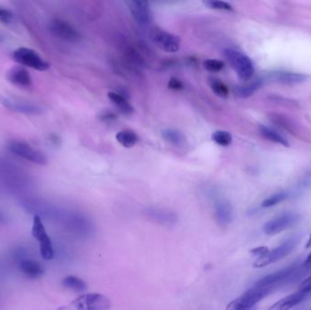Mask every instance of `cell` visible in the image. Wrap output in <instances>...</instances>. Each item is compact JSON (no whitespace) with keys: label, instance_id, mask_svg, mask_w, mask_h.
<instances>
[{"label":"cell","instance_id":"12","mask_svg":"<svg viewBox=\"0 0 311 310\" xmlns=\"http://www.w3.org/2000/svg\"><path fill=\"white\" fill-rule=\"evenodd\" d=\"M150 36L154 43L163 50L169 53L179 50L180 39L176 35L161 29H154Z\"/></svg>","mask_w":311,"mask_h":310},{"label":"cell","instance_id":"40","mask_svg":"<svg viewBox=\"0 0 311 310\" xmlns=\"http://www.w3.org/2000/svg\"><path fill=\"white\" fill-rule=\"evenodd\" d=\"M247 310H255V309H252V308H251V309H247Z\"/></svg>","mask_w":311,"mask_h":310},{"label":"cell","instance_id":"6","mask_svg":"<svg viewBox=\"0 0 311 310\" xmlns=\"http://www.w3.org/2000/svg\"><path fill=\"white\" fill-rule=\"evenodd\" d=\"M75 310H108L111 308V301L99 293H89L78 296L72 301Z\"/></svg>","mask_w":311,"mask_h":310},{"label":"cell","instance_id":"37","mask_svg":"<svg viewBox=\"0 0 311 310\" xmlns=\"http://www.w3.org/2000/svg\"><path fill=\"white\" fill-rule=\"evenodd\" d=\"M6 37H7V36H6L5 33L0 31V43L5 40Z\"/></svg>","mask_w":311,"mask_h":310},{"label":"cell","instance_id":"17","mask_svg":"<svg viewBox=\"0 0 311 310\" xmlns=\"http://www.w3.org/2000/svg\"><path fill=\"white\" fill-rule=\"evenodd\" d=\"M309 296L308 293L297 290L289 296L284 297L282 299L276 302L275 304L269 307L268 310H289L294 306L301 303L302 301L305 300L307 296Z\"/></svg>","mask_w":311,"mask_h":310},{"label":"cell","instance_id":"18","mask_svg":"<svg viewBox=\"0 0 311 310\" xmlns=\"http://www.w3.org/2000/svg\"><path fill=\"white\" fill-rule=\"evenodd\" d=\"M8 79L10 83L19 88H29L32 85V78L28 70L21 67H16L9 71Z\"/></svg>","mask_w":311,"mask_h":310},{"label":"cell","instance_id":"28","mask_svg":"<svg viewBox=\"0 0 311 310\" xmlns=\"http://www.w3.org/2000/svg\"><path fill=\"white\" fill-rule=\"evenodd\" d=\"M210 86L215 94L220 97H227L228 96V88L223 82L218 79H212Z\"/></svg>","mask_w":311,"mask_h":310},{"label":"cell","instance_id":"41","mask_svg":"<svg viewBox=\"0 0 311 310\" xmlns=\"http://www.w3.org/2000/svg\"><path fill=\"white\" fill-rule=\"evenodd\" d=\"M309 310H311V309H309Z\"/></svg>","mask_w":311,"mask_h":310},{"label":"cell","instance_id":"36","mask_svg":"<svg viewBox=\"0 0 311 310\" xmlns=\"http://www.w3.org/2000/svg\"><path fill=\"white\" fill-rule=\"evenodd\" d=\"M302 266H303L304 269H307V270L311 269V253L307 256V258H306V260L304 261V263H303Z\"/></svg>","mask_w":311,"mask_h":310},{"label":"cell","instance_id":"7","mask_svg":"<svg viewBox=\"0 0 311 310\" xmlns=\"http://www.w3.org/2000/svg\"><path fill=\"white\" fill-rule=\"evenodd\" d=\"M12 57L20 65L28 67L38 71H46L50 65L37 52L28 47H19L13 52Z\"/></svg>","mask_w":311,"mask_h":310},{"label":"cell","instance_id":"39","mask_svg":"<svg viewBox=\"0 0 311 310\" xmlns=\"http://www.w3.org/2000/svg\"><path fill=\"white\" fill-rule=\"evenodd\" d=\"M306 249H311V234L308 237V240L306 242Z\"/></svg>","mask_w":311,"mask_h":310},{"label":"cell","instance_id":"33","mask_svg":"<svg viewBox=\"0 0 311 310\" xmlns=\"http://www.w3.org/2000/svg\"><path fill=\"white\" fill-rule=\"evenodd\" d=\"M298 290H300L302 292H305V293H308V294H310L311 293V276L310 277H308V278H306L303 282L300 284V286H299V289Z\"/></svg>","mask_w":311,"mask_h":310},{"label":"cell","instance_id":"35","mask_svg":"<svg viewBox=\"0 0 311 310\" xmlns=\"http://www.w3.org/2000/svg\"><path fill=\"white\" fill-rule=\"evenodd\" d=\"M101 118H102L103 120L105 121L113 120L114 118H116V115L114 113H112V112H106L101 116Z\"/></svg>","mask_w":311,"mask_h":310},{"label":"cell","instance_id":"4","mask_svg":"<svg viewBox=\"0 0 311 310\" xmlns=\"http://www.w3.org/2000/svg\"><path fill=\"white\" fill-rule=\"evenodd\" d=\"M8 149L12 154L16 155L17 157L23 158L27 161L37 164L40 166H44L47 163V158L44 153L37 148H33L29 144L19 141V140H12L8 144Z\"/></svg>","mask_w":311,"mask_h":310},{"label":"cell","instance_id":"15","mask_svg":"<svg viewBox=\"0 0 311 310\" xmlns=\"http://www.w3.org/2000/svg\"><path fill=\"white\" fill-rule=\"evenodd\" d=\"M215 219L220 227H228L232 222L233 209L231 205L226 200L218 201L215 206Z\"/></svg>","mask_w":311,"mask_h":310},{"label":"cell","instance_id":"25","mask_svg":"<svg viewBox=\"0 0 311 310\" xmlns=\"http://www.w3.org/2000/svg\"><path fill=\"white\" fill-rule=\"evenodd\" d=\"M62 285L64 287L71 289L73 291L82 292L87 288V285L81 278L75 276H68L62 280Z\"/></svg>","mask_w":311,"mask_h":310},{"label":"cell","instance_id":"19","mask_svg":"<svg viewBox=\"0 0 311 310\" xmlns=\"http://www.w3.org/2000/svg\"><path fill=\"white\" fill-rule=\"evenodd\" d=\"M271 79L285 85H295L304 82L306 77L305 75L294 72H276L271 75Z\"/></svg>","mask_w":311,"mask_h":310},{"label":"cell","instance_id":"2","mask_svg":"<svg viewBox=\"0 0 311 310\" xmlns=\"http://www.w3.org/2000/svg\"><path fill=\"white\" fill-rule=\"evenodd\" d=\"M275 287H254L245 292L243 295L231 301L226 307L227 310L251 309L254 305L269 296L274 290Z\"/></svg>","mask_w":311,"mask_h":310},{"label":"cell","instance_id":"31","mask_svg":"<svg viewBox=\"0 0 311 310\" xmlns=\"http://www.w3.org/2000/svg\"><path fill=\"white\" fill-rule=\"evenodd\" d=\"M13 20V13L3 7H0V22L3 24H10Z\"/></svg>","mask_w":311,"mask_h":310},{"label":"cell","instance_id":"26","mask_svg":"<svg viewBox=\"0 0 311 310\" xmlns=\"http://www.w3.org/2000/svg\"><path fill=\"white\" fill-rule=\"evenodd\" d=\"M289 198V193L288 192H279L276 194L270 196V198L265 199L262 202V207L263 208H271L274 207L276 205L282 202L284 200Z\"/></svg>","mask_w":311,"mask_h":310},{"label":"cell","instance_id":"13","mask_svg":"<svg viewBox=\"0 0 311 310\" xmlns=\"http://www.w3.org/2000/svg\"><path fill=\"white\" fill-rule=\"evenodd\" d=\"M2 104L11 111L26 114V115H39L43 109L40 106L32 102L24 101L16 98L4 97L1 99Z\"/></svg>","mask_w":311,"mask_h":310},{"label":"cell","instance_id":"23","mask_svg":"<svg viewBox=\"0 0 311 310\" xmlns=\"http://www.w3.org/2000/svg\"><path fill=\"white\" fill-rule=\"evenodd\" d=\"M261 85H262V81L260 79H256L255 81H252L251 83L238 86L235 88V93L238 97H251L261 87Z\"/></svg>","mask_w":311,"mask_h":310},{"label":"cell","instance_id":"29","mask_svg":"<svg viewBox=\"0 0 311 310\" xmlns=\"http://www.w3.org/2000/svg\"><path fill=\"white\" fill-rule=\"evenodd\" d=\"M204 67L206 70L209 72H219L223 70L225 64L224 62L216 59H208L204 62Z\"/></svg>","mask_w":311,"mask_h":310},{"label":"cell","instance_id":"21","mask_svg":"<svg viewBox=\"0 0 311 310\" xmlns=\"http://www.w3.org/2000/svg\"><path fill=\"white\" fill-rule=\"evenodd\" d=\"M162 138L167 143L171 144L175 147L183 146L186 141V137L179 130L167 129L162 131Z\"/></svg>","mask_w":311,"mask_h":310},{"label":"cell","instance_id":"5","mask_svg":"<svg viewBox=\"0 0 311 310\" xmlns=\"http://www.w3.org/2000/svg\"><path fill=\"white\" fill-rule=\"evenodd\" d=\"M224 55L231 65L233 70L236 71L239 79L248 80L254 74V65L248 56L234 49H226Z\"/></svg>","mask_w":311,"mask_h":310},{"label":"cell","instance_id":"9","mask_svg":"<svg viewBox=\"0 0 311 310\" xmlns=\"http://www.w3.org/2000/svg\"><path fill=\"white\" fill-rule=\"evenodd\" d=\"M299 215L293 212H286L270 219L265 224L263 231L268 236H274L292 227L299 221Z\"/></svg>","mask_w":311,"mask_h":310},{"label":"cell","instance_id":"11","mask_svg":"<svg viewBox=\"0 0 311 310\" xmlns=\"http://www.w3.org/2000/svg\"><path fill=\"white\" fill-rule=\"evenodd\" d=\"M49 30L53 36L66 42H78L80 34L76 28L62 19H53L49 23Z\"/></svg>","mask_w":311,"mask_h":310},{"label":"cell","instance_id":"3","mask_svg":"<svg viewBox=\"0 0 311 310\" xmlns=\"http://www.w3.org/2000/svg\"><path fill=\"white\" fill-rule=\"evenodd\" d=\"M298 237L296 236H291L288 238L287 240L284 241L282 244L276 247L274 250H271L268 252V254L265 255L263 257L258 258L255 262L253 263V267L257 269L265 268L270 264H273L275 262H278L280 260L287 257L288 254L291 253L296 245L298 243Z\"/></svg>","mask_w":311,"mask_h":310},{"label":"cell","instance_id":"14","mask_svg":"<svg viewBox=\"0 0 311 310\" xmlns=\"http://www.w3.org/2000/svg\"><path fill=\"white\" fill-rule=\"evenodd\" d=\"M130 13L139 23L146 26L152 21V12L149 2L130 1L128 2Z\"/></svg>","mask_w":311,"mask_h":310},{"label":"cell","instance_id":"10","mask_svg":"<svg viewBox=\"0 0 311 310\" xmlns=\"http://www.w3.org/2000/svg\"><path fill=\"white\" fill-rule=\"evenodd\" d=\"M298 271V263L288 266L284 269L265 276L264 278H260L255 284L256 287H275L279 286L285 281H289L290 278H293Z\"/></svg>","mask_w":311,"mask_h":310},{"label":"cell","instance_id":"16","mask_svg":"<svg viewBox=\"0 0 311 310\" xmlns=\"http://www.w3.org/2000/svg\"><path fill=\"white\" fill-rule=\"evenodd\" d=\"M19 267L21 272L30 279H37L44 274V269L41 265L36 260L28 259L23 256L19 258Z\"/></svg>","mask_w":311,"mask_h":310},{"label":"cell","instance_id":"22","mask_svg":"<svg viewBox=\"0 0 311 310\" xmlns=\"http://www.w3.org/2000/svg\"><path fill=\"white\" fill-rule=\"evenodd\" d=\"M116 140L124 148H133L139 141V137L131 130H122L116 136Z\"/></svg>","mask_w":311,"mask_h":310},{"label":"cell","instance_id":"8","mask_svg":"<svg viewBox=\"0 0 311 310\" xmlns=\"http://www.w3.org/2000/svg\"><path fill=\"white\" fill-rule=\"evenodd\" d=\"M32 236L39 244L42 258L46 260H52L54 258V249L51 239L47 235L41 218L38 216H34L33 218Z\"/></svg>","mask_w":311,"mask_h":310},{"label":"cell","instance_id":"32","mask_svg":"<svg viewBox=\"0 0 311 310\" xmlns=\"http://www.w3.org/2000/svg\"><path fill=\"white\" fill-rule=\"evenodd\" d=\"M167 87H168V88L172 89V90H176V91L184 89L183 83L179 79H176V78H171V79H169L168 84H167Z\"/></svg>","mask_w":311,"mask_h":310},{"label":"cell","instance_id":"38","mask_svg":"<svg viewBox=\"0 0 311 310\" xmlns=\"http://www.w3.org/2000/svg\"><path fill=\"white\" fill-rule=\"evenodd\" d=\"M6 220H7V218H6L5 215L0 212V223H4Z\"/></svg>","mask_w":311,"mask_h":310},{"label":"cell","instance_id":"24","mask_svg":"<svg viewBox=\"0 0 311 310\" xmlns=\"http://www.w3.org/2000/svg\"><path fill=\"white\" fill-rule=\"evenodd\" d=\"M260 131L261 135L266 138L267 139H269L270 141H273L275 143L279 144V145H282L285 147H288L289 144H288V140L283 138L281 135L279 134L278 132H276L275 130H271L268 127H265V126H260Z\"/></svg>","mask_w":311,"mask_h":310},{"label":"cell","instance_id":"34","mask_svg":"<svg viewBox=\"0 0 311 310\" xmlns=\"http://www.w3.org/2000/svg\"><path fill=\"white\" fill-rule=\"evenodd\" d=\"M269 251L270 250L267 246H259V247L251 250V253L252 255H255L258 258H260V257H263L265 255L268 254Z\"/></svg>","mask_w":311,"mask_h":310},{"label":"cell","instance_id":"27","mask_svg":"<svg viewBox=\"0 0 311 310\" xmlns=\"http://www.w3.org/2000/svg\"><path fill=\"white\" fill-rule=\"evenodd\" d=\"M212 139L221 147H228L232 142V136L227 131H217L212 135Z\"/></svg>","mask_w":311,"mask_h":310},{"label":"cell","instance_id":"20","mask_svg":"<svg viewBox=\"0 0 311 310\" xmlns=\"http://www.w3.org/2000/svg\"><path fill=\"white\" fill-rule=\"evenodd\" d=\"M107 97L113 102V104L116 106L120 112L125 115H130L133 113L134 108L130 104V102L127 100L126 97H123L120 94L116 92L107 93Z\"/></svg>","mask_w":311,"mask_h":310},{"label":"cell","instance_id":"30","mask_svg":"<svg viewBox=\"0 0 311 310\" xmlns=\"http://www.w3.org/2000/svg\"><path fill=\"white\" fill-rule=\"evenodd\" d=\"M206 6H208L210 9L217 10H225V11H231L233 10L232 6L224 1H207L205 2Z\"/></svg>","mask_w":311,"mask_h":310},{"label":"cell","instance_id":"1","mask_svg":"<svg viewBox=\"0 0 311 310\" xmlns=\"http://www.w3.org/2000/svg\"><path fill=\"white\" fill-rule=\"evenodd\" d=\"M0 181L12 189L21 190L29 185L30 180L19 167L6 159L0 158Z\"/></svg>","mask_w":311,"mask_h":310}]
</instances>
